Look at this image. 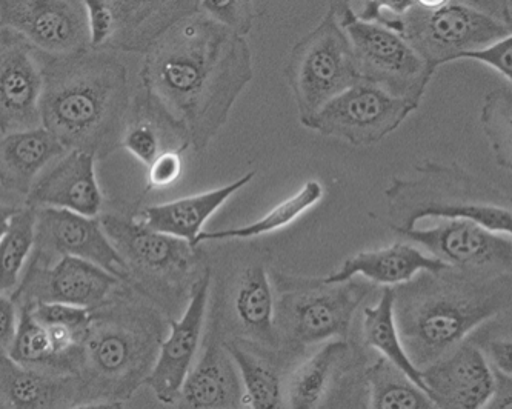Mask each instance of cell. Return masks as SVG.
Masks as SVG:
<instances>
[{"label":"cell","instance_id":"1","mask_svg":"<svg viewBox=\"0 0 512 409\" xmlns=\"http://www.w3.org/2000/svg\"><path fill=\"white\" fill-rule=\"evenodd\" d=\"M253 73L247 37L199 10L143 54L140 87L185 125L200 153L227 124Z\"/></svg>","mask_w":512,"mask_h":409},{"label":"cell","instance_id":"2","mask_svg":"<svg viewBox=\"0 0 512 409\" xmlns=\"http://www.w3.org/2000/svg\"><path fill=\"white\" fill-rule=\"evenodd\" d=\"M40 127L65 150L107 159L119 150L133 91L119 53L87 50L68 56L40 53Z\"/></svg>","mask_w":512,"mask_h":409},{"label":"cell","instance_id":"3","mask_svg":"<svg viewBox=\"0 0 512 409\" xmlns=\"http://www.w3.org/2000/svg\"><path fill=\"white\" fill-rule=\"evenodd\" d=\"M394 317L409 359L423 370L509 310L511 273L448 268L394 286Z\"/></svg>","mask_w":512,"mask_h":409},{"label":"cell","instance_id":"4","mask_svg":"<svg viewBox=\"0 0 512 409\" xmlns=\"http://www.w3.org/2000/svg\"><path fill=\"white\" fill-rule=\"evenodd\" d=\"M80 345L77 377L85 400L131 399L153 370L165 339L162 311L122 285L104 305L91 310Z\"/></svg>","mask_w":512,"mask_h":409},{"label":"cell","instance_id":"5","mask_svg":"<svg viewBox=\"0 0 512 409\" xmlns=\"http://www.w3.org/2000/svg\"><path fill=\"white\" fill-rule=\"evenodd\" d=\"M416 171L413 179L396 177L385 190L393 231L411 230L423 219H463L511 236L508 194L456 163L425 160Z\"/></svg>","mask_w":512,"mask_h":409},{"label":"cell","instance_id":"6","mask_svg":"<svg viewBox=\"0 0 512 409\" xmlns=\"http://www.w3.org/2000/svg\"><path fill=\"white\" fill-rule=\"evenodd\" d=\"M100 227L117 253L127 263L134 291L159 305V310L176 314L190 299L191 288L207 270L200 267L202 253L187 240L151 230L136 216L105 213Z\"/></svg>","mask_w":512,"mask_h":409},{"label":"cell","instance_id":"7","mask_svg":"<svg viewBox=\"0 0 512 409\" xmlns=\"http://www.w3.org/2000/svg\"><path fill=\"white\" fill-rule=\"evenodd\" d=\"M276 297L279 356L294 359L310 346L346 339L359 306L373 293V283L351 279L326 283L323 279L271 274Z\"/></svg>","mask_w":512,"mask_h":409},{"label":"cell","instance_id":"8","mask_svg":"<svg viewBox=\"0 0 512 409\" xmlns=\"http://www.w3.org/2000/svg\"><path fill=\"white\" fill-rule=\"evenodd\" d=\"M285 77L303 127L326 102L360 80L350 39L333 11L294 45Z\"/></svg>","mask_w":512,"mask_h":409},{"label":"cell","instance_id":"9","mask_svg":"<svg viewBox=\"0 0 512 409\" xmlns=\"http://www.w3.org/2000/svg\"><path fill=\"white\" fill-rule=\"evenodd\" d=\"M330 10L350 39L360 79L420 107L436 71L408 40L382 25L356 19L339 0H330Z\"/></svg>","mask_w":512,"mask_h":409},{"label":"cell","instance_id":"10","mask_svg":"<svg viewBox=\"0 0 512 409\" xmlns=\"http://www.w3.org/2000/svg\"><path fill=\"white\" fill-rule=\"evenodd\" d=\"M366 366L348 340H330L286 376L285 409H366Z\"/></svg>","mask_w":512,"mask_h":409},{"label":"cell","instance_id":"11","mask_svg":"<svg viewBox=\"0 0 512 409\" xmlns=\"http://www.w3.org/2000/svg\"><path fill=\"white\" fill-rule=\"evenodd\" d=\"M511 31L512 27L493 16L451 0L434 10L411 8L402 17L400 36L405 37L426 64L437 71L466 51L511 36Z\"/></svg>","mask_w":512,"mask_h":409},{"label":"cell","instance_id":"12","mask_svg":"<svg viewBox=\"0 0 512 409\" xmlns=\"http://www.w3.org/2000/svg\"><path fill=\"white\" fill-rule=\"evenodd\" d=\"M417 108L411 100L360 79L326 102L306 128L353 147H371L394 133Z\"/></svg>","mask_w":512,"mask_h":409},{"label":"cell","instance_id":"13","mask_svg":"<svg viewBox=\"0 0 512 409\" xmlns=\"http://www.w3.org/2000/svg\"><path fill=\"white\" fill-rule=\"evenodd\" d=\"M36 210V236L30 265L48 267L62 257H76L104 268L130 283L127 263L100 227L99 217H87L57 208Z\"/></svg>","mask_w":512,"mask_h":409},{"label":"cell","instance_id":"14","mask_svg":"<svg viewBox=\"0 0 512 409\" xmlns=\"http://www.w3.org/2000/svg\"><path fill=\"white\" fill-rule=\"evenodd\" d=\"M394 233L420 245L429 256L456 270L488 276L511 273V236L493 233L471 220H440L431 228L416 227Z\"/></svg>","mask_w":512,"mask_h":409},{"label":"cell","instance_id":"15","mask_svg":"<svg viewBox=\"0 0 512 409\" xmlns=\"http://www.w3.org/2000/svg\"><path fill=\"white\" fill-rule=\"evenodd\" d=\"M0 28L20 34L47 56L91 48L82 0H0Z\"/></svg>","mask_w":512,"mask_h":409},{"label":"cell","instance_id":"16","mask_svg":"<svg viewBox=\"0 0 512 409\" xmlns=\"http://www.w3.org/2000/svg\"><path fill=\"white\" fill-rule=\"evenodd\" d=\"M122 285L127 283L94 263L62 257L48 267L28 265L11 299L17 306L57 302L94 310L110 300Z\"/></svg>","mask_w":512,"mask_h":409},{"label":"cell","instance_id":"17","mask_svg":"<svg viewBox=\"0 0 512 409\" xmlns=\"http://www.w3.org/2000/svg\"><path fill=\"white\" fill-rule=\"evenodd\" d=\"M210 291L211 270L208 267L191 288L182 316L179 320H170V333L160 343L159 354L145 385L150 386L163 405L179 402L183 382L199 353Z\"/></svg>","mask_w":512,"mask_h":409},{"label":"cell","instance_id":"18","mask_svg":"<svg viewBox=\"0 0 512 409\" xmlns=\"http://www.w3.org/2000/svg\"><path fill=\"white\" fill-rule=\"evenodd\" d=\"M39 51L20 34L0 28V136L40 127Z\"/></svg>","mask_w":512,"mask_h":409},{"label":"cell","instance_id":"19","mask_svg":"<svg viewBox=\"0 0 512 409\" xmlns=\"http://www.w3.org/2000/svg\"><path fill=\"white\" fill-rule=\"evenodd\" d=\"M420 371L439 409H483L496 393V374L469 339Z\"/></svg>","mask_w":512,"mask_h":409},{"label":"cell","instance_id":"20","mask_svg":"<svg viewBox=\"0 0 512 409\" xmlns=\"http://www.w3.org/2000/svg\"><path fill=\"white\" fill-rule=\"evenodd\" d=\"M179 409H247L239 371L225 346L217 303L203 343L202 356L199 362L193 363L183 382Z\"/></svg>","mask_w":512,"mask_h":409},{"label":"cell","instance_id":"21","mask_svg":"<svg viewBox=\"0 0 512 409\" xmlns=\"http://www.w3.org/2000/svg\"><path fill=\"white\" fill-rule=\"evenodd\" d=\"M96 160L91 153L68 150L34 180L25 205L99 217L104 196L97 182Z\"/></svg>","mask_w":512,"mask_h":409},{"label":"cell","instance_id":"22","mask_svg":"<svg viewBox=\"0 0 512 409\" xmlns=\"http://www.w3.org/2000/svg\"><path fill=\"white\" fill-rule=\"evenodd\" d=\"M116 33L105 50L145 54L180 20L199 11L200 0H108Z\"/></svg>","mask_w":512,"mask_h":409},{"label":"cell","instance_id":"23","mask_svg":"<svg viewBox=\"0 0 512 409\" xmlns=\"http://www.w3.org/2000/svg\"><path fill=\"white\" fill-rule=\"evenodd\" d=\"M187 128L159 100L140 90L133 94L120 148L148 167L163 153H185L190 148Z\"/></svg>","mask_w":512,"mask_h":409},{"label":"cell","instance_id":"24","mask_svg":"<svg viewBox=\"0 0 512 409\" xmlns=\"http://www.w3.org/2000/svg\"><path fill=\"white\" fill-rule=\"evenodd\" d=\"M87 402L77 376L44 373L0 354V408L67 409Z\"/></svg>","mask_w":512,"mask_h":409},{"label":"cell","instance_id":"25","mask_svg":"<svg viewBox=\"0 0 512 409\" xmlns=\"http://www.w3.org/2000/svg\"><path fill=\"white\" fill-rule=\"evenodd\" d=\"M442 260L420 251V248L397 242L389 247L362 251L346 259L339 271L323 277L326 283H342L363 277L373 285L394 286L411 282L420 273H439L448 270Z\"/></svg>","mask_w":512,"mask_h":409},{"label":"cell","instance_id":"26","mask_svg":"<svg viewBox=\"0 0 512 409\" xmlns=\"http://www.w3.org/2000/svg\"><path fill=\"white\" fill-rule=\"evenodd\" d=\"M254 177H256V171H250V173L243 174L236 182L225 185V187L193 194V196L180 197V199L173 200V202L143 208L139 214H136V217L151 230L177 237V239L187 240L193 247H196L197 237L202 233L205 223L234 194L250 185Z\"/></svg>","mask_w":512,"mask_h":409},{"label":"cell","instance_id":"27","mask_svg":"<svg viewBox=\"0 0 512 409\" xmlns=\"http://www.w3.org/2000/svg\"><path fill=\"white\" fill-rule=\"evenodd\" d=\"M274 296L271 274L263 263L254 262L237 276L231 299L234 316L242 331V337L237 339L279 354Z\"/></svg>","mask_w":512,"mask_h":409},{"label":"cell","instance_id":"28","mask_svg":"<svg viewBox=\"0 0 512 409\" xmlns=\"http://www.w3.org/2000/svg\"><path fill=\"white\" fill-rule=\"evenodd\" d=\"M65 153L64 145L42 127L0 136V187L27 197L39 174Z\"/></svg>","mask_w":512,"mask_h":409},{"label":"cell","instance_id":"29","mask_svg":"<svg viewBox=\"0 0 512 409\" xmlns=\"http://www.w3.org/2000/svg\"><path fill=\"white\" fill-rule=\"evenodd\" d=\"M225 346L239 371L247 409H285L282 357L237 337H225Z\"/></svg>","mask_w":512,"mask_h":409},{"label":"cell","instance_id":"30","mask_svg":"<svg viewBox=\"0 0 512 409\" xmlns=\"http://www.w3.org/2000/svg\"><path fill=\"white\" fill-rule=\"evenodd\" d=\"M363 339L366 345L380 353L382 359L391 363L396 370L405 374L414 385L426 393L422 371L409 359L397 330L393 288H383L379 300L373 306H366L363 311Z\"/></svg>","mask_w":512,"mask_h":409},{"label":"cell","instance_id":"31","mask_svg":"<svg viewBox=\"0 0 512 409\" xmlns=\"http://www.w3.org/2000/svg\"><path fill=\"white\" fill-rule=\"evenodd\" d=\"M325 196V188L319 180H308L303 183L297 193L282 200L279 205L268 211L262 219L248 223L243 227L228 228V230L202 231L197 237L196 247L203 243L223 242V240H250L265 234L276 233L282 228L290 227L291 223L303 216L306 211L316 207Z\"/></svg>","mask_w":512,"mask_h":409},{"label":"cell","instance_id":"32","mask_svg":"<svg viewBox=\"0 0 512 409\" xmlns=\"http://www.w3.org/2000/svg\"><path fill=\"white\" fill-rule=\"evenodd\" d=\"M17 310L16 333L7 356L19 365L44 373L77 376L76 365L57 353L47 328L37 323L25 306H17Z\"/></svg>","mask_w":512,"mask_h":409},{"label":"cell","instance_id":"33","mask_svg":"<svg viewBox=\"0 0 512 409\" xmlns=\"http://www.w3.org/2000/svg\"><path fill=\"white\" fill-rule=\"evenodd\" d=\"M366 409H439L425 391L379 357L366 366Z\"/></svg>","mask_w":512,"mask_h":409},{"label":"cell","instance_id":"34","mask_svg":"<svg viewBox=\"0 0 512 409\" xmlns=\"http://www.w3.org/2000/svg\"><path fill=\"white\" fill-rule=\"evenodd\" d=\"M36 236V210L19 208L11 217L10 227L0 240V294L13 296L27 263L30 262Z\"/></svg>","mask_w":512,"mask_h":409},{"label":"cell","instance_id":"35","mask_svg":"<svg viewBox=\"0 0 512 409\" xmlns=\"http://www.w3.org/2000/svg\"><path fill=\"white\" fill-rule=\"evenodd\" d=\"M483 133L488 139L499 167L511 170L512 165V91L511 87L491 91L483 100Z\"/></svg>","mask_w":512,"mask_h":409},{"label":"cell","instance_id":"36","mask_svg":"<svg viewBox=\"0 0 512 409\" xmlns=\"http://www.w3.org/2000/svg\"><path fill=\"white\" fill-rule=\"evenodd\" d=\"M356 19L402 33V17L416 7L414 0H339Z\"/></svg>","mask_w":512,"mask_h":409},{"label":"cell","instance_id":"37","mask_svg":"<svg viewBox=\"0 0 512 409\" xmlns=\"http://www.w3.org/2000/svg\"><path fill=\"white\" fill-rule=\"evenodd\" d=\"M20 306H25L31 317L40 325L68 328L80 334H87L93 316L91 310L67 303L37 302Z\"/></svg>","mask_w":512,"mask_h":409},{"label":"cell","instance_id":"38","mask_svg":"<svg viewBox=\"0 0 512 409\" xmlns=\"http://www.w3.org/2000/svg\"><path fill=\"white\" fill-rule=\"evenodd\" d=\"M199 10L245 37L256 17L253 0H200Z\"/></svg>","mask_w":512,"mask_h":409},{"label":"cell","instance_id":"39","mask_svg":"<svg viewBox=\"0 0 512 409\" xmlns=\"http://www.w3.org/2000/svg\"><path fill=\"white\" fill-rule=\"evenodd\" d=\"M87 13L91 50H105L116 33V19L108 0H82Z\"/></svg>","mask_w":512,"mask_h":409},{"label":"cell","instance_id":"40","mask_svg":"<svg viewBox=\"0 0 512 409\" xmlns=\"http://www.w3.org/2000/svg\"><path fill=\"white\" fill-rule=\"evenodd\" d=\"M457 60H476L486 67L493 68L509 82L512 80V37H503L494 44L460 54Z\"/></svg>","mask_w":512,"mask_h":409},{"label":"cell","instance_id":"41","mask_svg":"<svg viewBox=\"0 0 512 409\" xmlns=\"http://www.w3.org/2000/svg\"><path fill=\"white\" fill-rule=\"evenodd\" d=\"M147 168L148 190H163V188L173 187L183 173L182 154H160Z\"/></svg>","mask_w":512,"mask_h":409},{"label":"cell","instance_id":"42","mask_svg":"<svg viewBox=\"0 0 512 409\" xmlns=\"http://www.w3.org/2000/svg\"><path fill=\"white\" fill-rule=\"evenodd\" d=\"M19 310L10 296L0 294V354H7L16 333Z\"/></svg>","mask_w":512,"mask_h":409},{"label":"cell","instance_id":"43","mask_svg":"<svg viewBox=\"0 0 512 409\" xmlns=\"http://www.w3.org/2000/svg\"><path fill=\"white\" fill-rule=\"evenodd\" d=\"M512 27V0H456Z\"/></svg>","mask_w":512,"mask_h":409},{"label":"cell","instance_id":"44","mask_svg":"<svg viewBox=\"0 0 512 409\" xmlns=\"http://www.w3.org/2000/svg\"><path fill=\"white\" fill-rule=\"evenodd\" d=\"M494 374H496V393L483 409H512V377L497 371H494Z\"/></svg>","mask_w":512,"mask_h":409},{"label":"cell","instance_id":"45","mask_svg":"<svg viewBox=\"0 0 512 409\" xmlns=\"http://www.w3.org/2000/svg\"><path fill=\"white\" fill-rule=\"evenodd\" d=\"M67 409H125V405L119 400H88V402L74 403Z\"/></svg>","mask_w":512,"mask_h":409},{"label":"cell","instance_id":"46","mask_svg":"<svg viewBox=\"0 0 512 409\" xmlns=\"http://www.w3.org/2000/svg\"><path fill=\"white\" fill-rule=\"evenodd\" d=\"M17 210H19V207H11V205L0 203V240H2V237L7 233L8 227H10L11 217L16 214Z\"/></svg>","mask_w":512,"mask_h":409},{"label":"cell","instance_id":"47","mask_svg":"<svg viewBox=\"0 0 512 409\" xmlns=\"http://www.w3.org/2000/svg\"><path fill=\"white\" fill-rule=\"evenodd\" d=\"M414 2H416V7L423 8V10H434V8L449 4L451 0H414Z\"/></svg>","mask_w":512,"mask_h":409},{"label":"cell","instance_id":"48","mask_svg":"<svg viewBox=\"0 0 512 409\" xmlns=\"http://www.w3.org/2000/svg\"><path fill=\"white\" fill-rule=\"evenodd\" d=\"M0 409H2V408H0Z\"/></svg>","mask_w":512,"mask_h":409}]
</instances>
